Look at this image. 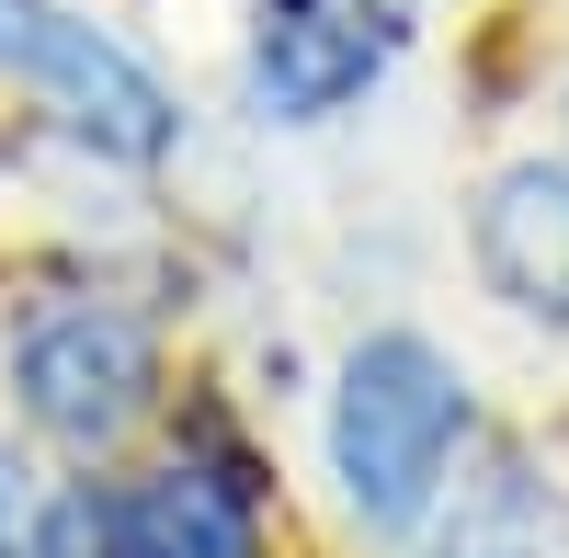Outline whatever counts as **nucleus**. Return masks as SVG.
I'll return each instance as SVG.
<instances>
[{"instance_id":"0eeeda50","label":"nucleus","mask_w":569,"mask_h":558,"mask_svg":"<svg viewBox=\"0 0 569 558\" xmlns=\"http://www.w3.org/2000/svg\"><path fill=\"white\" fill-rule=\"evenodd\" d=\"M467 501H479V514H456L433 558H525L536 547V479H525V456H490V468L467 479Z\"/></svg>"},{"instance_id":"f03ea898","label":"nucleus","mask_w":569,"mask_h":558,"mask_svg":"<svg viewBox=\"0 0 569 558\" xmlns=\"http://www.w3.org/2000/svg\"><path fill=\"white\" fill-rule=\"evenodd\" d=\"M0 69H12L23 91H46L80 149H103V160H126V171L171 160V137H182L171 91L137 69L114 34H91L80 12H58V0H0Z\"/></svg>"},{"instance_id":"7ed1b4c3","label":"nucleus","mask_w":569,"mask_h":558,"mask_svg":"<svg viewBox=\"0 0 569 558\" xmlns=\"http://www.w3.org/2000/svg\"><path fill=\"white\" fill-rule=\"evenodd\" d=\"M12 388L58 445H114L149 410V331L126 308H91V297L46 308L23 331V353H12Z\"/></svg>"},{"instance_id":"f257e3e1","label":"nucleus","mask_w":569,"mask_h":558,"mask_svg":"<svg viewBox=\"0 0 569 558\" xmlns=\"http://www.w3.org/2000/svg\"><path fill=\"white\" fill-rule=\"evenodd\" d=\"M456 434H467V388H456V365L433 342L388 331V342H365L342 365V399H330V468H342V490H353L365 525L399 536L421 501H433Z\"/></svg>"},{"instance_id":"1a4fd4ad","label":"nucleus","mask_w":569,"mask_h":558,"mask_svg":"<svg viewBox=\"0 0 569 558\" xmlns=\"http://www.w3.org/2000/svg\"><path fill=\"white\" fill-rule=\"evenodd\" d=\"M0 558H34V490L12 456H0Z\"/></svg>"},{"instance_id":"39448f33","label":"nucleus","mask_w":569,"mask_h":558,"mask_svg":"<svg viewBox=\"0 0 569 558\" xmlns=\"http://www.w3.org/2000/svg\"><path fill=\"white\" fill-rule=\"evenodd\" d=\"M479 273L536 308V319H569V160H512L479 206Z\"/></svg>"},{"instance_id":"6e6552de","label":"nucleus","mask_w":569,"mask_h":558,"mask_svg":"<svg viewBox=\"0 0 569 558\" xmlns=\"http://www.w3.org/2000/svg\"><path fill=\"white\" fill-rule=\"evenodd\" d=\"M34 558H137V547H126V501L69 490L58 514H34Z\"/></svg>"},{"instance_id":"20e7f679","label":"nucleus","mask_w":569,"mask_h":558,"mask_svg":"<svg viewBox=\"0 0 569 558\" xmlns=\"http://www.w3.org/2000/svg\"><path fill=\"white\" fill-rule=\"evenodd\" d=\"M388 23L365 12V0H262V23H251V103L273 126H319V114H342L353 91L388 69Z\"/></svg>"},{"instance_id":"423d86ee","label":"nucleus","mask_w":569,"mask_h":558,"mask_svg":"<svg viewBox=\"0 0 569 558\" xmlns=\"http://www.w3.org/2000/svg\"><path fill=\"white\" fill-rule=\"evenodd\" d=\"M126 547L137 558H262V525H251V490L228 468H160L149 490L126 501Z\"/></svg>"},{"instance_id":"9d476101","label":"nucleus","mask_w":569,"mask_h":558,"mask_svg":"<svg viewBox=\"0 0 569 558\" xmlns=\"http://www.w3.org/2000/svg\"><path fill=\"white\" fill-rule=\"evenodd\" d=\"M365 12H376V23H388V34H410V12H421V0H365Z\"/></svg>"}]
</instances>
